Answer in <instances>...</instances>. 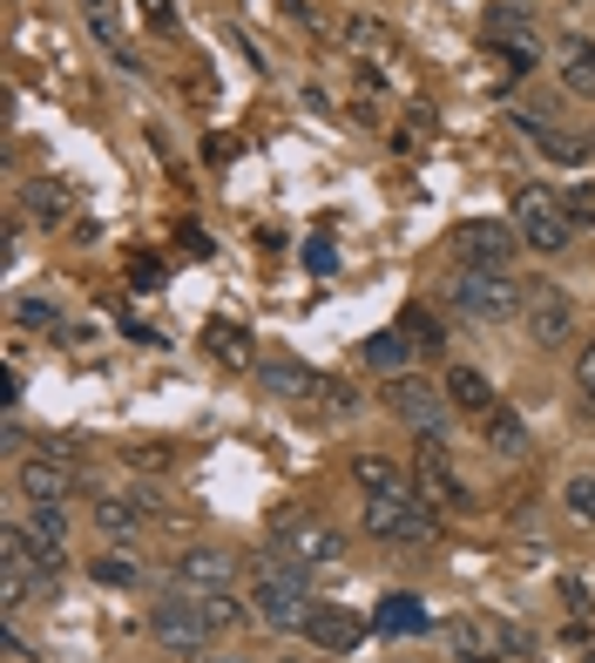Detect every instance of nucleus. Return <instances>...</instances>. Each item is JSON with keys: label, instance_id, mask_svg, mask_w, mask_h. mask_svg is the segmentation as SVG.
Instances as JSON below:
<instances>
[{"label": "nucleus", "instance_id": "nucleus-7", "mask_svg": "<svg viewBox=\"0 0 595 663\" xmlns=\"http://www.w3.org/2000/svg\"><path fill=\"white\" fill-rule=\"evenodd\" d=\"M149 630H156V643L162 650H184V656H197V650H210V616H204V603L184 590V596H162L156 610H149Z\"/></svg>", "mask_w": 595, "mask_h": 663}, {"label": "nucleus", "instance_id": "nucleus-24", "mask_svg": "<svg viewBox=\"0 0 595 663\" xmlns=\"http://www.w3.org/2000/svg\"><path fill=\"white\" fill-rule=\"evenodd\" d=\"M413 353H419V346L406 339L399 325H393V332H379V339H366V346H359V359H366L373 373H386V379H393V373H406V359H413Z\"/></svg>", "mask_w": 595, "mask_h": 663}, {"label": "nucleus", "instance_id": "nucleus-28", "mask_svg": "<svg viewBox=\"0 0 595 663\" xmlns=\"http://www.w3.org/2000/svg\"><path fill=\"white\" fill-rule=\"evenodd\" d=\"M14 325L54 332V325H61V305H54V298H14Z\"/></svg>", "mask_w": 595, "mask_h": 663}, {"label": "nucleus", "instance_id": "nucleus-32", "mask_svg": "<svg viewBox=\"0 0 595 663\" xmlns=\"http://www.w3.org/2000/svg\"><path fill=\"white\" fill-rule=\"evenodd\" d=\"M96 583H116V590H129V583H136V568L109 555V562H96Z\"/></svg>", "mask_w": 595, "mask_h": 663}, {"label": "nucleus", "instance_id": "nucleus-12", "mask_svg": "<svg viewBox=\"0 0 595 663\" xmlns=\"http://www.w3.org/2000/svg\"><path fill=\"white\" fill-rule=\"evenodd\" d=\"M419 494H427L440 515H467V508H474V494H467V481L454 474L447 447H419Z\"/></svg>", "mask_w": 595, "mask_h": 663}, {"label": "nucleus", "instance_id": "nucleus-13", "mask_svg": "<svg viewBox=\"0 0 595 663\" xmlns=\"http://www.w3.org/2000/svg\"><path fill=\"white\" fill-rule=\"evenodd\" d=\"M230 583H237V555H230V548H184V555H177V590L217 596V590H230Z\"/></svg>", "mask_w": 595, "mask_h": 663}, {"label": "nucleus", "instance_id": "nucleus-16", "mask_svg": "<svg viewBox=\"0 0 595 663\" xmlns=\"http://www.w3.org/2000/svg\"><path fill=\"white\" fill-rule=\"evenodd\" d=\"M515 129H522V136H535V149H542L548 162H562V170L588 162V136H562V129H555L542 109H522V116H515Z\"/></svg>", "mask_w": 595, "mask_h": 663}, {"label": "nucleus", "instance_id": "nucleus-29", "mask_svg": "<svg viewBox=\"0 0 595 663\" xmlns=\"http://www.w3.org/2000/svg\"><path fill=\"white\" fill-rule=\"evenodd\" d=\"M562 508H568L575 522H595V474H575V481L562 487Z\"/></svg>", "mask_w": 595, "mask_h": 663}, {"label": "nucleus", "instance_id": "nucleus-39", "mask_svg": "<svg viewBox=\"0 0 595 663\" xmlns=\"http://www.w3.org/2000/svg\"><path fill=\"white\" fill-rule=\"evenodd\" d=\"M562 596H568V610H575V616H582V610H588V590H582V583H575V575H568V583H562Z\"/></svg>", "mask_w": 595, "mask_h": 663}, {"label": "nucleus", "instance_id": "nucleus-2", "mask_svg": "<svg viewBox=\"0 0 595 663\" xmlns=\"http://www.w3.org/2000/svg\"><path fill=\"white\" fill-rule=\"evenodd\" d=\"M515 230H522V244H535L542 258L568 251V244H575L568 197H562V190H548V184H528V190H515Z\"/></svg>", "mask_w": 595, "mask_h": 663}, {"label": "nucleus", "instance_id": "nucleus-5", "mask_svg": "<svg viewBox=\"0 0 595 663\" xmlns=\"http://www.w3.org/2000/svg\"><path fill=\"white\" fill-rule=\"evenodd\" d=\"M366 535L373 542H399V548H419L440 535V508L427 494H399V502H366Z\"/></svg>", "mask_w": 595, "mask_h": 663}, {"label": "nucleus", "instance_id": "nucleus-34", "mask_svg": "<svg viewBox=\"0 0 595 663\" xmlns=\"http://www.w3.org/2000/svg\"><path fill=\"white\" fill-rule=\"evenodd\" d=\"M129 467H142V474L156 467V474H162V467H169V447H129Z\"/></svg>", "mask_w": 595, "mask_h": 663}, {"label": "nucleus", "instance_id": "nucleus-44", "mask_svg": "<svg viewBox=\"0 0 595 663\" xmlns=\"http://www.w3.org/2000/svg\"><path fill=\"white\" fill-rule=\"evenodd\" d=\"M588 149H595V136H588Z\"/></svg>", "mask_w": 595, "mask_h": 663}, {"label": "nucleus", "instance_id": "nucleus-22", "mask_svg": "<svg viewBox=\"0 0 595 663\" xmlns=\"http://www.w3.org/2000/svg\"><path fill=\"white\" fill-rule=\"evenodd\" d=\"M204 346H210V359L217 366H250V373H258V346H250V332L244 325H230V318H210V332H204Z\"/></svg>", "mask_w": 595, "mask_h": 663}, {"label": "nucleus", "instance_id": "nucleus-17", "mask_svg": "<svg viewBox=\"0 0 595 663\" xmlns=\"http://www.w3.org/2000/svg\"><path fill=\"white\" fill-rule=\"evenodd\" d=\"M440 386H447V406H454V413H467V420H487V413L500 406V393H494V379H487L480 366H454Z\"/></svg>", "mask_w": 595, "mask_h": 663}, {"label": "nucleus", "instance_id": "nucleus-37", "mask_svg": "<svg viewBox=\"0 0 595 663\" xmlns=\"http://www.w3.org/2000/svg\"><path fill=\"white\" fill-rule=\"evenodd\" d=\"M142 14H149V21H156L162 34H169V28H177V8H169V0H142Z\"/></svg>", "mask_w": 595, "mask_h": 663}, {"label": "nucleus", "instance_id": "nucleus-43", "mask_svg": "<svg viewBox=\"0 0 595 663\" xmlns=\"http://www.w3.org/2000/svg\"><path fill=\"white\" fill-rule=\"evenodd\" d=\"M588 663H595V636H588Z\"/></svg>", "mask_w": 595, "mask_h": 663}, {"label": "nucleus", "instance_id": "nucleus-38", "mask_svg": "<svg viewBox=\"0 0 595 663\" xmlns=\"http://www.w3.org/2000/svg\"><path fill=\"white\" fill-rule=\"evenodd\" d=\"M0 447H8V454H21V447H28V434H21L14 413H8V427H0Z\"/></svg>", "mask_w": 595, "mask_h": 663}, {"label": "nucleus", "instance_id": "nucleus-14", "mask_svg": "<svg viewBox=\"0 0 595 663\" xmlns=\"http://www.w3.org/2000/svg\"><path fill=\"white\" fill-rule=\"evenodd\" d=\"M305 636H311V650H325V656H353V650L366 643V623H359L353 610H338V603H311Z\"/></svg>", "mask_w": 595, "mask_h": 663}, {"label": "nucleus", "instance_id": "nucleus-33", "mask_svg": "<svg viewBox=\"0 0 595 663\" xmlns=\"http://www.w3.org/2000/svg\"><path fill=\"white\" fill-rule=\"evenodd\" d=\"M346 41H353V48H386V28H373V21H346Z\"/></svg>", "mask_w": 595, "mask_h": 663}, {"label": "nucleus", "instance_id": "nucleus-27", "mask_svg": "<svg viewBox=\"0 0 595 663\" xmlns=\"http://www.w3.org/2000/svg\"><path fill=\"white\" fill-rule=\"evenodd\" d=\"M399 332H406L419 353H440V346H447V332H440V318H434V311H406V318H399Z\"/></svg>", "mask_w": 595, "mask_h": 663}, {"label": "nucleus", "instance_id": "nucleus-41", "mask_svg": "<svg viewBox=\"0 0 595 663\" xmlns=\"http://www.w3.org/2000/svg\"><path fill=\"white\" fill-rule=\"evenodd\" d=\"M81 8H89V14H116V0H81Z\"/></svg>", "mask_w": 595, "mask_h": 663}, {"label": "nucleus", "instance_id": "nucleus-4", "mask_svg": "<svg viewBox=\"0 0 595 663\" xmlns=\"http://www.w3.org/2000/svg\"><path fill=\"white\" fill-rule=\"evenodd\" d=\"M522 305H528V291L507 271H460L454 278V311L474 325H507V318H522Z\"/></svg>", "mask_w": 595, "mask_h": 663}, {"label": "nucleus", "instance_id": "nucleus-11", "mask_svg": "<svg viewBox=\"0 0 595 663\" xmlns=\"http://www.w3.org/2000/svg\"><path fill=\"white\" fill-rule=\"evenodd\" d=\"M14 481H21L28 502H61V508H68V494H81V467L61 461V454H34V461H21Z\"/></svg>", "mask_w": 595, "mask_h": 663}, {"label": "nucleus", "instance_id": "nucleus-8", "mask_svg": "<svg viewBox=\"0 0 595 663\" xmlns=\"http://www.w3.org/2000/svg\"><path fill=\"white\" fill-rule=\"evenodd\" d=\"M271 548H278L285 562L311 568V562H338V555H346V535H338L331 522H318V515H291V522H278Z\"/></svg>", "mask_w": 595, "mask_h": 663}, {"label": "nucleus", "instance_id": "nucleus-18", "mask_svg": "<svg viewBox=\"0 0 595 663\" xmlns=\"http://www.w3.org/2000/svg\"><path fill=\"white\" fill-rule=\"evenodd\" d=\"M149 508H156V494H96V528L102 535H142Z\"/></svg>", "mask_w": 595, "mask_h": 663}, {"label": "nucleus", "instance_id": "nucleus-20", "mask_svg": "<svg viewBox=\"0 0 595 663\" xmlns=\"http://www.w3.org/2000/svg\"><path fill=\"white\" fill-rule=\"evenodd\" d=\"M258 386L278 393V399H311V393H325L331 379H318V373L298 366V359H258Z\"/></svg>", "mask_w": 595, "mask_h": 663}, {"label": "nucleus", "instance_id": "nucleus-19", "mask_svg": "<svg viewBox=\"0 0 595 663\" xmlns=\"http://www.w3.org/2000/svg\"><path fill=\"white\" fill-rule=\"evenodd\" d=\"M21 217L28 224H68L75 217V190L54 184V177H34V184H21Z\"/></svg>", "mask_w": 595, "mask_h": 663}, {"label": "nucleus", "instance_id": "nucleus-40", "mask_svg": "<svg viewBox=\"0 0 595 663\" xmlns=\"http://www.w3.org/2000/svg\"><path fill=\"white\" fill-rule=\"evenodd\" d=\"M460 663H507V656H494V650H460Z\"/></svg>", "mask_w": 595, "mask_h": 663}, {"label": "nucleus", "instance_id": "nucleus-36", "mask_svg": "<svg viewBox=\"0 0 595 663\" xmlns=\"http://www.w3.org/2000/svg\"><path fill=\"white\" fill-rule=\"evenodd\" d=\"M575 386L595 399V346H582V359H575Z\"/></svg>", "mask_w": 595, "mask_h": 663}, {"label": "nucleus", "instance_id": "nucleus-23", "mask_svg": "<svg viewBox=\"0 0 595 663\" xmlns=\"http://www.w3.org/2000/svg\"><path fill=\"white\" fill-rule=\"evenodd\" d=\"M373 630L379 636H419V630H427V603H419V596H386L373 610Z\"/></svg>", "mask_w": 595, "mask_h": 663}, {"label": "nucleus", "instance_id": "nucleus-42", "mask_svg": "<svg viewBox=\"0 0 595 663\" xmlns=\"http://www.w3.org/2000/svg\"><path fill=\"white\" fill-rule=\"evenodd\" d=\"M190 663H244V656H190Z\"/></svg>", "mask_w": 595, "mask_h": 663}, {"label": "nucleus", "instance_id": "nucleus-3", "mask_svg": "<svg viewBox=\"0 0 595 663\" xmlns=\"http://www.w3.org/2000/svg\"><path fill=\"white\" fill-rule=\"evenodd\" d=\"M386 406L399 413V420L419 434V447H447V386H427L419 373H393L386 379Z\"/></svg>", "mask_w": 595, "mask_h": 663}, {"label": "nucleus", "instance_id": "nucleus-1", "mask_svg": "<svg viewBox=\"0 0 595 663\" xmlns=\"http://www.w3.org/2000/svg\"><path fill=\"white\" fill-rule=\"evenodd\" d=\"M250 616H258L265 630H305L311 616V583H305V568L298 562H265L258 568V583H250Z\"/></svg>", "mask_w": 595, "mask_h": 663}, {"label": "nucleus", "instance_id": "nucleus-30", "mask_svg": "<svg viewBox=\"0 0 595 663\" xmlns=\"http://www.w3.org/2000/svg\"><path fill=\"white\" fill-rule=\"evenodd\" d=\"M197 603H204V616H210V630H230V623H244V616H250V610H244V603H237L230 590H217V596H197Z\"/></svg>", "mask_w": 595, "mask_h": 663}, {"label": "nucleus", "instance_id": "nucleus-26", "mask_svg": "<svg viewBox=\"0 0 595 663\" xmlns=\"http://www.w3.org/2000/svg\"><path fill=\"white\" fill-rule=\"evenodd\" d=\"M21 522H28L34 542H68V508H61V502H34Z\"/></svg>", "mask_w": 595, "mask_h": 663}, {"label": "nucleus", "instance_id": "nucleus-31", "mask_svg": "<svg viewBox=\"0 0 595 663\" xmlns=\"http://www.w3.org/2000/svg\"><path fill=\"white\" fill-rule=\"evenodd\" d=\"M305 265H311L318 278H331V271H338V244H331V237H311V244H305Z\"/></svg>", "mask_w": 595, "mask_h": 663}, {"label": "nucleus", "instance_id": "nucleus-21", "mask_svg": "<svg viewBox=\"0 0 595 663\" xmlns=\"http://www.w3.org/2000/svg\"><path fill=\"white\" fill-rule=\"evenodd\" d=\"M555 75H562L568 96H588V102H595V41H588V34H568V41L555 48Z\"/></svg>", "mask_w": 595, "mask_h": 663}, {"label": "nucleus", "instance_id": "nucleus-9", "mask_svg": "<svg viewBox=\"0 0 595 663\" xmlns=\"http://www.w3.org/2000/svg\"><path fill=\"white\" fill-rule=\"evenodd\" d=\"M454 251L467 258V271H507V265H515V251H522V230L474 217V224L454 230Z\"/></svg>", "mask_w": 595, "mask_h": 663}, {"label": "nucleus", "instance_id": "nucleus-10", "mask_svg": "<svg viewBox=\"0 0 595 663\" xmlns=\"http://www.w3.org/2000/svg\"><path fill=\"white\" fill-rule=\"evenodd\" d=\"M522 318H528V339L535 346H568L575 339V298L562 285H535L528 305H522Z\"/></svg>", "mask_w": 595, "mask_h": 663}, {"label": "nucleus", "instance_id": "nucleus-15", "mask_svg": "<svg viewBox=\"0 0 595 663\" xmlns=\"http://www.w3.org/2000/svg\"><path fill=\"white\" fill-rule=\"evenodd\" d=\"M353 487L366 502H399V494H419V474H406L386 454H353Z\"/></svg>", "mask_w": 595, "mask_h": 663}, {"label": "nucleus", "instance_id": "nucleus-35", "mask_svg": "<svg viewBox=\"0 0 595 663\" xmlns=\"http://www.w3.org/2000/svg\"><path fill=\"white\" fill-rule=\"evenodd\" d=\"M568 217L575 224H595V190H568Z\"/></svg>", "mask_w": 595, "mask_h": 663}, {"label": "nucleus", "instance_id": "nucleus-6", "mask_svg": "<svg viewBox=\"0 0 595 663\" xmlns=\"http://www.w3.org/2000/svg\"><path fill=\"white\" fill-rule=\"evenodd\" d=\"M480 41L507 55V68H535L542 61V34H535V8H515V0H494L480 14Z\"/></svg>", "mask_w": 595, "mask_h": 663}, {"label": "nucleus", "instance_id": "nucleus-25", "mask_svg": "<svg viewBox=\"0 0 595 663\" xmlns=\"http://www.w3.org/2000/svg\"><path fill=\"white\" fill-rule=\"evenodd\" d=\"M487 447L500 454V461H515V454H528V420L515 406H494L487 413Z\"/></svg>", "mask_w": 595, "mask_h": 663}]
</instances>
